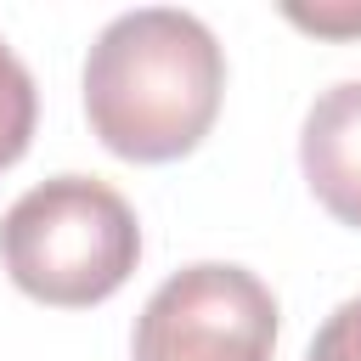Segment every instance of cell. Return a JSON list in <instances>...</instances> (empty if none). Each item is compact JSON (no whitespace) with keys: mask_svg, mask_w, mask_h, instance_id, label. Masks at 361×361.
<instances>
[{"mask_svg":"<svg viewBox=\"0 0 361 361\" xmlns=\"http://www.w3.org/2000/svg\"><path fill=\"white\" fill-rule=\"evenodd\" d=\"M90 135L130 164L186 158L226 96V51L214 28L175 6L113 17L85 56Z\"/></svg>","mask_w":361,"mask_h":361,"instance_id":"1","label":"cell"},{"mask_svg":"<svg viewBox=\"0 0 361 361\" xmlns=\"http://www.w3.org/2000/svg\"><path fill=\"white\" fill-rule=\"evenodd\" d=\"M0 259L28 299L56 310H85L130 282L141 259V226L124 192H113L107 180L51 175L6 209Z\"/></svg>","mask_w":361,"mask_h":361,"instance_id":"2","label":"cell"},{"mask_svg":"<svg viewBox=\"0 0 361 361\" xmlns=\"http://www.w3.org/2000/svg\"><path fill=\"white\" fill-rule=\"evenodd\" d=\"M276 299L248 265L197 259L152 288L130 361H271Z\"/></svg>","mask_w":361,"mask_h":361,"instance_id":"3","label":"cell"},{"mask_svg":"<svg viewBox=\"0 0 361 361\" xmlns=\"http://www.w3.org/2000/svg\"><path fill=\"white\" fill-rule=\"evenodd\" d=\"M299 169L316 203L361 231V79L322 90L299 130Z\"/></svg>","mask_w":361,"mask_h":361,"instance_id":"4","label":"cell"},{"mask_svg":"<svg viewBox=\"0 0 361 361\" xmlns=\"http://www.w3.org/2000/svg\"><path fill=\"white\" fill-rule=\"evenodd\" d=\"M34 118H39L34 73H28L23 56L0 39V175L28 152V141H34Z\"/></svg>","mask_w":361,"mask_h":361,"instance_id":"5","label":"cell"},{"mask_svg":"<svg viewBox=\"0 0 361 361\" xmlns=\"http://www.w3.org/2000/svg\"><path fill=\"white\" fill-rule=\"evenodd\" d=\"M305 361H361V293L344 299V305L316 327Z\"/></svg>","mask_w":361,"mask_h":361,"instance_id":"6","label":"cell"},{"mask_svg":"<svg viewBox=\"0 0 361 361\" xmlns=\"http://www.w3.org/2000/svg\"><path fill=\"white\" fill-rule=\"evenodd\" d=\"M288 23L310 28V34H333V39H350L361 34V6H288Z\"/></svg>","mask_w":361,"mask_h":361,"instance_id":"7","label":"cell"}]
</instances>
